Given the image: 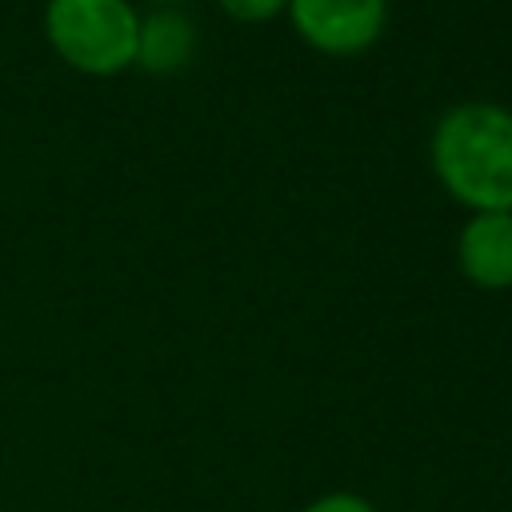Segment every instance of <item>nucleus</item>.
<instances>
[{
	"label": "nucleus",
	"instance_id": "1",
	"mask_svg": "<svg viewBox=\"0 0 512 512\" xmlns=\"http://www.w3.org/2000/svg\"><path fill=\"white\" fill-rule=\"evenodd\" d=\"M436 184L468 212H512V108L496 100L448 104L428 132Z\"/></svg>",
	"mask_w": 512,
	"mask_h": 512
},
{
	"label": "nucleus",
	"instance_id": "2",
	"mask_svg": "<svg viewBox=\"0 0 512 512\" xmlns=\"http://www.w3.org/2000/svg\"><path fill=\"white\" fill-rule=\"evenodd\" d=\"M136 0H44V40L80 76L108 80L136 60Z\"/></svg>",
	"mask_w": 512,
	"mask_h": 512
},
{
	"label": "nucleus",
	"instance_id": "3",
	"mask_svg": "<svg viewBox=\"0 0 512 512\" xmlns=\"http://www.w3.org/2000/svg\"><path fill=\"white\" fill-rule=\"evenodd\" d=\"M284 20L320 56L352 60L380 44L388 0H288Z\"/></svg>",
	"mask_w": 512,
	"mask_h": 512
},
{
	"label": "nucleus",
	"instance_id": "4",
	"mask_svg": "<svg viewBox=\"0 0 512 512\" xmlns=\"http://www.w3.org/2000/svg\"><path fill=\"white\" fill-rule=\"evenodd\" d=\"M456 268L480 292L512 288V212H468L456 232Z\"/></svg>",
	"mask_w": 512,
	"mask_h": 512
},
{
	"label": "nucleus",
	"instance_id": "5",
	"mask_svg": "<svg viewBox=\"0 0 512 512\" xmlns=\"http://www.w3.org/2000/svg\"><path fill=\"white\" fill-rule=\"evenodd\" d=\"M200 48V28L184 8H148L136 28V60L132 68L148 76H180Z\"/></svg>",
	"mask_w": 512,
	"mask_h": 512
},
{
	"label": "nucleus",
	"instance_id": "6",
	"mask_svg": "<svg viewBox=\"0 0 512 512\" xmlns=\"http://www.w3.org/2000/svg\"><path fill=\"white\" fill-rule=\"evenodd\" d=\"M216 8L236 24H268L288 12V0H216Z\"/></svg>",
	"mask_w": 512,
	"mask_h": 512
},
{
	"label": "nucleus",
	"instance_id": "7",
	"mask_svg": "<svg viewBox=\"0 0 512 512\" xmlns=\"http://www.w3.org/2000/svg\"><path fill=\"white\" fill-rule=\"evenodd\" d=\"M300 512H380L368 496H360V492H348V488H336V492H320V496H312Z\"/></svg>",
	"mask_w": 512,
	"mask_h": 512
},
{
	"label": "nucleus",
	"instance_id": "8",
	"mask_svg": "<svg viewBox=\"0 0 512 512\" xmlns=\"http://www.w3.org/2000/svg\"><path fill=\"white\" fill-rule=\"evenodd\" d=\"M136 4H148V8H184L188 0H136Z\"/></svg>",
	"mask_w": 512,
	"mask_h": 512
}]
</instances>
